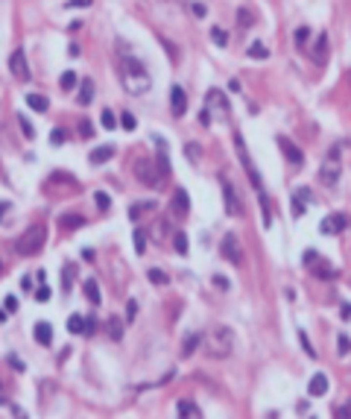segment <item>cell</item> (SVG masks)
Listing matches in <instances>:
<instances>
[{"label": "cell", "instance_id": "20", "mask_svg": "<svg viewBox=\"0 0 351 419\" xmlns=\"http://www.w3.org/2000/svg\"><path fill=\"white\" fill-rule=\"evenodd\" d=\"M94 100V79H82L79 82V106H91Z\"/></svg>", "mask_w": 351, "mask_h": 419}, {"label": "cell", "instance_id": "39", "mask_svg": "<svg viewBox=\"0 0 351 419\" xmlns=\"http://www.w3.org/2000/svg\"><path fill=\"white\" fill-rule=\"evenodd\" d=\"M146 279H149L152 285H167V273H161V270H155V267L146 273Z\"/></svg>", "mask_w": 351, "mask_h": 419}, {"label": "cell", "instance_id": "10", "mask_svg": "<svg viewBox=\"0 0 351 419\" xmlns=\"http://www.w3.org/2000/svg\"><path fill=\"white\" fill-rule=\"evenodd\" d=\"M346 226H349V217H346V214H328V217L319 223V232H322V235H340V232H346Z\"/></svg>", "mask_w": 351, "mask_h": 419}, {"label": "cell", "instance_id": "33", "mask_svg": "<svg viewBox=\"0 0 351 419\" xmlns=\"http://www.w3.org/2000/svg\"><path fill=\"white\" fill-rule=\"evenodd\" d=\"M120 126H123L126 132H132V129L138 126V120H135V114H132V111H123V114H120Z\"/></svg>", "mask_w": 351, "mask_h": 419}, {"label": "cell", "instance_id": "28", "mask_svg": "<svg viewBox=\"0 0 351 419\" xmlns=\"http://www.w3.org/2000/svg\"><path fill=\"white\" fill-rule=\"evenodd\" d=\"M76 82H79V79H76V73H73V70H64V73H62V79H59L62 91H73V88H76Z\"/></svg>", "mask_w": 351, "mask_h": 419}, {"label": "cell", "instance_id": "9", "mask_svg": "<svg viewBox=\"0 0 351 419\" xmlns=\"http://www.w3.org/2000/svg\"><path fill=\"white\" fill-rule=\"evenodd\" d=\"M9 70H12V76L15 79H29V65H26V56H23V50H15L12 56H9Z\"/></svg>", "mask_w": 351, "mask_h": 419}, {"label": "cell", "instance_id": "43", "mask_svg": "<svg viewBox=\"0 0 351 419\" xmlns=\"http://www.w3.org/2000/svg\"><path fill=\"white\" fill-rule=\"evenodd\" d=\"M64 138H67V135H64V129H53V132H50L53 147H62V144H64Z\"/></svg>", "mask_w": 351, "mask_h": 419}, {"label": "cell", "instance_id": "32", "mask_svg": "<svg viewBox=\"0 0 351 419\" xmlns=\"http://www.w3.org/2000/svg\"><path fill=\"white\" fill-rule=\"evenodd\" d=\"M211 38H214V44H217V47H226V44H228V35H226L220 26H211Z\"/></svg>", "mask_w": 351, "mask_h": 419}, {"label": "cell", "instance_id": "51", "mask_svg": "<svg viewBox=\"0 0 351 419\" xmlns=\"http://www.w3.org/2000/svg\"><path fill=\"white\" fill-rule=\"evenodd\" d=\"M205 12H208L205 3H193V15H196V18H205Z\"/></svg>", "mask_w": 351, "mask_h": 419}, {"label": "cell", "instance_id": "34", "mask_svg": "<svg viewBox=\"0 0 351 419\" xmlns=\"http://www.w3.org/2000/svg\"><path fill=\"white\" fill-rule=\"evenodd\" d=\"M94 202H97V208H100V211H108V208H111V199H108V194H103V191H97V194H94Z\"/></svg>", "mask_w": 351, "mask_h": 419}, {"label": "cell", "instance_id": "38", "mask_svg": "<svg viewBox=\"0 0 351 419\" xmlns=\"http://www.w3.org/2000/svg\"><path fill=\"white\" fill-rule=\"evenodd\" d=\"M100 117H103V126H105V129H117V117H114V111H111V109H105Z\"/></svg>", "mask_w": 351, "mask_h": 419}, {"label": "cell", "instance_id": "54", "mask_svg": "<svg viewBox=\"0 0 351 419\" xmlns=\"http://www.w3.org/2000/svg\"><path fill=\"white\" fill-rule=\"evenodd\" d=\"M21 287H23V290H32V279L23 276V279H21Z\"/></svg>", "mask_w": 351, "mask_h": 419}, {"label": "cell", "instance_id": "7", "mask_svg": "<svg viewBox=\"0 0 351 419\" xmlns=\"http://www.w3.org/2000/svg\"><path fill=\"white\" fill-rule=\"evenodd\" d=\"M223 197H226V214L240 217V214H243V202H240V197H237L234 185H231V182H226V179H223Z\"/></svg>", "mask_w": 351, "mask_h": 419}, {"label": "cell", "instance_id": "57", "mask_svg": "<svg viewBox=\"0 0 351 419\" xmlns=\"http://www.w3.org/2000/svg\"><path fill=\"white\" fill-rule=\"evenodd\" d=\"M0 273H3V264H0Z\"/></svg>", "mask_w": 351, "mask_h": 419}, {"label": "cell", "instance_id": "49", "mask_svg": "<svg viewBox=\"0 0 351 419\" xmlns=\"http://www.w3.org/2000/svg\"><path fill=\"white\" fill-rule=\"evenodd\" d=\"M3 305H6V311H9V314H12V311H18V299H15V296H6V302H3Z\"/></svg>", "mask_w": 351, "mask_h": 419}, {"label": "cell", "instance_id": "37", "mask_svg": "<svg viewBox=\"0 0 351 419\" xmlns=\"http://www.w3.org/2000/svg\"><path fill=\"white\" fill-rule=\"evenodd\" d=\"M337 349H340V355H343V358L351 355V337H349V334H340V337H337Z\"/></svg>", "mask_w": 351, "mask_h": 419}, {"label": "cell", "instance_id": "26", "mask_svg": "<svg viewBox=\"0 0 351 419\" xmlns=\"http://www.w3.org/2000/svg\"><path fill=\"white\" fill-rule=\"evenodd\" d=\"M67 331L70 334H85V317L82 314H70L67 317Z\"/></svg>", "mask_w": 351, "mask_h": 419}, {"label": "cell", "instance_id": "47", "mask_svg": "<svg viewBox=\"0 0 351 419\" xmlns=\"http://www.w3.org/2000/svg\"><path fill=\"white\" fill-rule=\"evenodd\" d=\"M73 267H64V290H70V279H73Z\"/></svg>", "mask_w": 351, "mask_h": 419}, {"label": "cell", "instance_id": "19", "mask_svg": "<svg viewBox=\"0 0 351 419\" xmlns=\"http://www.w3.org/2000/svg\"><path fill=\"white\" fill-rule=\"evenodd\" d=\"M82 290H85V299L91 302V305H100V285H97V279H85V285H82Z\"/></svg>", "mask_w": 351, "mask_h": 419}, {"label": "cell", "instance_id": "12", "mask_svg": "<svg viewBox=\"0 0 351 419\" xmlns=\"http://www.w3.org/2000/svg\"><path fill=\"white\" fill-rule=\"evenodd\" d=\"M278 150H281V153H284V158H287L290 164H296V167L305 161V153H302V150H299V147H296L290 138H278Z\"/></svg>", "mask_w": 351, "mask_h": 419}, {"label": "cell", "instance_id": "56", "mask_svg": "<svg viewBox=\"0 0 351 419\" xmlns=\"http://www.w3.org/2000/svg\"><path fill=\"white\" fill-rule=\"evenodd\" d=\"M6 317H9V311H0V323H3V320H6Z\"/></svg>", "mask_w": 351, "mask_h": 419}, {"label": "cell", "instance_id": "42", "mask_svg": "<svg viewBox=\"0 0 351 419\" xmlns=\"http://www.w3.org/2000/svg\"><path fill=\"white\" fill-rule=\"evenodd\" d=\"M50 296H53V290H50L47 285H41V287L35 290V302H50Z\"/></svg>", "mask_w": 351, "mask_h": 419}, {"label": "cell", "instance_id": "3", "mask_svg": "<svg viewBox=\"0 0 351 419\" xmlns=\"http://www.w3.org/2000/svg\"><path fill=\"white\" fill-rule=\"evenodd\" d=\"M44 241H47V229H44L41 223H35V226H29V229L23 232V238L15 243V249H18L21 255H38L41 246H44Z\"/></svg>", "mask_w": 351, "mask_h": 419}, {"label": "cell", "instance_id": "53", "mask_svg": "<svg viewBox=\"0 0 351 419\" xmlns=\"http://www.w3.org/2000/svg\"><path fill=\"white\" fill-rule=\"evenodd\" d=\"M337 417H351V405H343V408L337 411Z\"/></svg>", "mask_w": 351, "mask_h": 419}, {"label": "cell", "instance_id": "17", "mask_svg": "<svg viewBox=\"0 0 351 419\" xmlns=\"http://www.w3.org/2000/svg\"><path fill=\"white\" fill-rule=\"evenodd\" d=\"M32 337H35V343H41V346H50V343H53V326H50V323H35V329H32Z\"/></svg>", "mask_w": 351, "mask_h": 419}, {"label": "cell", "instance_id": "45", "mask_svg": "<svg viewBox=\"0 0 351 419\" xmlns=\"http://www.w3.org/2000/svg\"><path fill=\"white\" fill-rule=\"evenodd\" d=\"M94 0H67V9H88Z\"/></svg>", "mask_w": 351, "mask_h": 419}, {"label": "cell", "instance_id": "48", "mask_svg": "<svg viewBox=\"0 0 351 419\" xmlns=\"http://www.w3.org/2000/svg\"><path fill=\"white\" fill-rule=\"evenodd\" d=\"M214 285H217L220 290H228V279H226V276H214Z\"/></svg>", "mask_w": 351, "mask_h": 419}, {"label": "cell", "instance_id": "35", "mask_svg": "<svg viewBox=\"0 0 351 419\" xmlns=\"http://www.w3.org/2000/svg\"><path fill=\"white\" fill-rule=\"evenodd\" d=\"M155 202H135L132 208H129V220H138L141 214H144V208H152Z\"/></svg>", "mask_w": 351, "mask_h": 419}, {"label": "cell", "instance_id": "24", "mask_svg": "<svg viewBox=\"0 0 351 419\" xmlns=\"http://www.w3.org/2000/svg\"><path fill=\"white\" fill-rule=\"evenodd\" d=\"M246 56H249V59H261V62H264V59H269V47H267V44H261V41H252V44H249V50H246Z\"/></svg>", "mask_w": 351, "mask_h": 419}, {"label": "cell", "instance_id": "31", "mask_svg": "<svg viewBox=\"0 0 351 419\" xmlns=\"http://www.w3.org/2000/svg\"><path fill=\"white\" fill-rule=\"evenodd\" d=\"M187 249H190L187 235H185V232H176V252H179V255H187Z\"/></svg>", "mask_w": 351, "mask_h": 419}, {"label": "cell", "instance_id": "4", "mask_svg": "<svg viewBox=\"0 0 351 419\" xmlns=\"http://www.w3.org/2000/svg\"><path fill=\"white\" fill-rule=\"evenodd\" d=\"M135 176L146 185V188H158L161 185V167H158V161H152V158H146V155H141L138 161H135Z\"/></svg>", "mask_w": 351, "mask_h": 419}, {"label": "cell", "instance_id": "11", "mask_svg": "<svg viewBox=\"0 0 351 419\" xmlns=\"http://www.w3.org/2000/svg\"><path fill=\"white\" fill-rule=\"evenodd\" d=\"M170 111H173V117H182V114L187 111V94H185L182 85H173V88H170Z\"/></svg>", "mask_w": 351, "mask_h": 419}, {"label": "cell", "instance_id": "50", "mask_svg": "<svg viewBox=\"0 0 351 419\" xmlns=\"http://www.w3.org/2000/svg\"><path fill=\"white\" fill-rule=\"evenodd\" d=\"M340 317H343L346 323L351 320V305H349V302H343V308H340Z\"/></svg>", "mask_w": 351, "mask_h": 419}, {"label": "cell", "instance_id": "23", "mask_svg": "<svg viewBox=\"0 0 351 419\" xmlns=\"http://www.w3.org/2000/svg\"><path fill=\"white\" fill-rule=\"evenodd\" d=\"M293 41H296L299 50H308V47H310V26H299V29L293 32Z\"/></svg>", "mask_w": 351, "mask_h": 419}, {"label": "cell", "instance_id": "41", "mask_svg": "<svg viewBox=\"0 0 351 419\" xmlns=\"http://www.w3.org/2000/svg\"><path fill=\"white\" fill-rule=\"evenodd\" d=\"M18 123H21V129H23V135H26V138H35V126H32V123H29L23 114L18 117Z\"/></svg>", "mask_w": 351, "mask_h": 419}, {"label": "cell", "instance_id": "8", "mask_svg": "<svg viewBox=\"0 0 351 419\" xmlns=\"http://www.w3.org/2000/svg\"><path fill=\"white\" fill-rule=\"evenodd\" d=\"M220 252H223V258L231 261V264H240V261H243V249H240V241H237L234 235H226V238H223Z\"/></svg>", "mask_w": 351, "mask_h": 419}, {"label": "cell", "instance_id": "14", "mask_svg": "<svg viewBox=\"0 0 351 419\" xmlns=\"http://www.w3.org/2000/svg\"><path fill=\"white\" fill-rule=\"evenodd\" d=\"M170 208H173V214H176V217H185V214L190 211V197H187V191L176 188V194H173V202H170Z\"/></svg>", "mask_w": 351, "mask_h": 419}, {"label": "cell", "instance_id": "29", "mask_svg": "<svg viewBox=\"0 0 351 419\" xmlns=\"http://www.w3.org/2000/svg\"><path fill=\"white\" fill-rule=\"evenodd\" d=\"M199 343H202V334H190V337H187V340L182 343V355H193Z\"/></svg>", "mask_w": 351, "mask_h": 419}, {"label": "cell", "instance_id": "46", "mask_svg": "<svg viewBox=\"0 0 351 419\" xmlns=\"http://www.w3.org/2000/svg\"><path fill=\"white\" fill-rule=\"evenodd\" d=\"M126 305H129V308H126V320L132 323V320H135V314H138V302L132 299V302H126Z\"/></svg>", "mask_w": 351, "mask_h": 419}, {"label": "cell", "instance_id": "40", "mask_svg": "<svg viewBox=\"0 0 351 419\" xmlns=\"http://www.w3.org/2000/svg\"><path fill=\"white\" fill-rule=\"evenodd\" d=\"M144 249H146V235L138 229V232H135V252H138V255H144Z\"/></svg>", "mask_w": 351, "mask_h": 419}, {"label": "cell", "instance_id": "52", "mask_svg": "<svg viewBox=\"0 0 351 419\" xmlns=\"http://www.w3.org/2000/svg\"><path fill=\"white\" fill-rule=\"evenodd\" d=\"M199 123H202V126H211V111H208V109L199 114Z\"/></svg>", "mask_w": 351, "mask_h": 419}, {"label": "cell", "instance_id": "2", "mask_svg": "<svg viewBox=\"0 0 351 419\" xmlns=\"http://www.w3.org/2000/svg\"><path fill=\"white\" fill-rule=\"evenodd\" d=\"M231 349H234V334H231V329H226V326L211 329V334L205 337V352H208L211 358H228Z\"/></svg>", "mask_w": 351, "mask_h": 419}, {"label": "cell", "instance_id": "27", "mask_svg": "<svg viewBox=\"0 0 351 419\" xmlns=\"http://www.w3.org/2000/svg\"><path fill=\"white\" fill-rule=\"evenodd\" d=\"M85 223V217H79V214H64L62 220H59V226L64 229V232H70V229H79Z\"/></svg>", "mask_w": 351, "mask_h": 419}, {"label": "cell", "instance_id": "18", "mask_svg": "<svg viewBox=\"0 0 351 419\" xmlns=\"http://www.w3.org/2000/svg\"><path fill=\"white\" fill-rule=\"evenodd\" d=\"M208 106H211V109H220V114H223V117L228 114V103H226L223 91H217V88H211V91H208Z\"/></svg>", "mask_w": 351, "mask_h": 419}, {"label": "cell", "instance_id": "30", "mask_svg": "<svg viewBox=\"0 0 351 419\" xmlns=\"http://www.w3.org/2000/svg\"><path fill=\"white\" fill-rule=\"evenodd\" d=\"M237 21H240V26H243V29H249V26L255 23V15H252L246 6H240V9H237Z\"/></svg>", "mask_w": 351, "mask_h": 419}, {"label": "cell", "instance_id": "22", "mask_svg": "<svg viewBox=\"0 0 351 419\" xmlns=\"http://www.w3.org/2000/svg\"><path fill=\"white\" fill-rule=\"evenodd\" d=\"M176 414H179V417H202L199 405H193V402H187V399H179V405H176Z\"/></svg>", "mask_w": 351, "mask_h": 419}, {"label": "cell", "instance_id": "1", "mask_svg": "<svg viewBox=\"0 0 351 419\" xmlns=\"http://www.w3.org/2000/svg\"><path fill=\"white\" fill-rule=\"evenodd\" d=\"M120 79H123V88H126L129 94H135V97L146 94L149 85H152L149 70H146L144 62L135 59V56H123V59H120Z\"/></svg>", "mask_w": 351, "mask_h": 419}, {"label": "cell", "instance_id": "16", "mask_svg": "<svg viewBox=\"0 0 351 419\" xmlns=\"http://www.w3.org/2000/svg\"><path fill=\"white\" fill-rule=\"evenodd\" d=\"M328 393V375L325 373H316L313 378H310V384H308V396H325Z\"/></svg>", "mask_w": 351, "mask_h": 419}, {"label": "cell", "instance_id": "36", "mask_svg": "<svg viewBox=\"0 0 351 419\" xmlns=\"http://www.w3.org/2000/svg\"><path fill=\"white\" fill-rule=\"evenodd\" d=\"M108 334H111L114 340H120V337H123V323H120L117 317H114V320H108Z\"/></svg>", "mask_w": 351, "mask_h": 419}, {"label": "cell", "instance_id": "55", "mask_svg": "<svg viewBox=\"0 0 351 419\" xmlns=\"http://www.w3.org/2000/svg\"><path fill=\"white\" fill-rule=\"evenodd\" d=\"M9 208V202H0V220H3V211Z\"/></svg>", "mask_w": 351, "mask_h": 419}, {"label": "cell", "instance_id": "21", "mask_svg": "<svg viewBox=\"0 0 351 419\" xmlns=\"http://www.w3.org/2000/svg\"><path fill=\"white\" fill-rule=\"evenodd\" d=\"M26 106H29L32 111H47V109H50V100H47L44 94H26Z\"/></svg>", "mask_w": 351, "mask_h": 419}, {"label": "cell", "instance_id": "5", "mask_svg": "<svg viewBox=\"0 0 351 419\" xmlns=\"http://www.w3.org/2000/svg\"><path fill=\"white\" fill-rule=\"evenodd\" d=\"M305 267H308L310 273H316L319 279H334V276H337V270H334V267H328V264H322L319 252H313V249H308V252H305Z\"/></svg>", "mask_w": 351, "mask_h": 419}, {"label": "cell", "instance_id": "25", "mask_svg": "<svg viewBox=\"0 0 351 419\" xmlns=\"http://www.w3.org/2000/svg\"><path fill=\"white\" fill-rule=\"evenodd\" d=\"M310 199V194L308 191H299L296 197H293V202H290V208H293V217H302L305 214V202Z\"/></svg>", "mask_w": 351, "mask_h": 419}, {"label": "cell", "instance_id": "13", "mask_svg": "<svg viewBox=\"0 0 351 419\" xmlns=\"http://www.w3.org/2000/svg\"><path fill=\"white\" fill-rule=\"evenodd\" d=\"M319 176H322V179H325L328 185H334V182L340 179V164H337V150L331 153V158H325V164H322Z\"/></svg>", "mask_w": 351, "mask_h": 419}, {"label": "cell", "instance_id": "44", "mask_svg": "<svg viewBox=\"0 0 351 419\" xmlns=\"http://www.w3.org/2000/svg\"><path fill=\"white\" fill-rule=\"evenodd\" d=\"M299 340H302V346H305V352H308L310 358H316V352H313V346H310V340H308V334H305V331H299Z\"/></svg>", "mask_w": 351, "mask_h": 419}, {"label": "cell", "instance_id": "15", "mask_svg": "<svg viewBox=\"0 0 351 419\" xmlns=\"http://www.w3.org/2000/svg\"><path fill=\"white\" fill-rule=\"evenodd\" d=\"M114 147L111 144H103V147H97V150H91V155H88V161L91 164H105V161H111L114 158Z\"/></svg>", "mask_w": 351, "mask_h": 419}, {"label": "cell", "instance_id": "6", "mask_svg": "<svg viewBox=\"0 0 351 419\" xmlns=\"http://www.w3.org/2000/svg\"><path fill=\"white\" fill-rule=\"evenodd\" d=\"M308 53H310L313 65H325V62H328V53H331L328 32H319V35H316V41H313V47H308Z\"/></svg>", "mask_w": 351, "mask_h": 419}]
</instances>
